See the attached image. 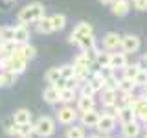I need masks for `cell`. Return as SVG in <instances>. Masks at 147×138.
Returning a JSON list of instances; mask_svg holds the SVG:
<instances>
[{
	"instance_id": "obj_1",
	"label": "cell",
	"mask_w": 147,
	"mask_h": 138,
	"mask_svg": "<svg viewBox=\"0 0 147 138\" xmlns=\"http://www.w3.org/2000/svg\"><path fill=\"white\" fill-rule=\"evenodd\" d=\"M42 17H44V6L39 4V2H35V4H30V6L22 7L17 15V20H18L20 26H28V24H31V22H37Z\"/></svg>"
},
{
	"instance_id": "obj_2",
	"label": "cell",
	"mask_w": 147,
	"mask_h": 138,
	"mask_svg": "<svg viewBox=\"0 0 147 138\" xmlns=\"http://www.w3.org/2000/svg\"><path fill=\"white\" fill-rule=\"evenodd\" d=\"M33 133L37 136H40V138L52 136L55 133V122L52 118H48V116H40L39 120H37V123L33 125Z\"/></svg>"
},
{
	"instance_id": "obj_3",
	"label": "cell",
	"mask_w": 147,
	"mask_h": 138,
	"mask_svg": "<svg viewBox=\"0 0 147 138\" xmlns=\"http://www.w3.org/2000/svg\"><path fill=\"white\" fill-rule=\"evenodd\" d=\"M26 57H24V53H22V50H20V46L17 48V52L13 53V55H9V68H7V72H13L15 76H18V74H22L26 70Z\"/></svg>"
},
{
	"instance_id": "obj_4",
	"label": "cell",
	"mask_w": 147,
	"mask_h": 138,
	"mask_svg": "<svg viewBox=\"0 0 147 138\" xmlns=\"http://www.w3.org/2000/svg\"><path fill=\"white\" fill-rule=\"evenodd\" d=\"M76 118H77V112L70 105H63V107L57 110V120L63 125H72V123L76 122Z\"/></svg>"
},
{
	"instance_id": "obj_5",
	"label": "cell",
	"mask_w": 147,
	"mask_h": 138,
	"mask_svg": "<svg viewBox=\"0 0 147 138\" xmlns=\"http://www.w3.org/2000/svg\"><path fill=\"white\" fill-rule=\"evenodd\" d=\"M140 48V39L136 35H125L121 37V52L123 53H134Z\"/></svg>"
},
{
	"instance_id": "obj_6",
	"label": "cell",
	"mask_w": 147,
	"mask_h": 138,
	"mask_svg": "<svg viewBox=\"0 0 147 138\" xmlns=\"http://www.w3.org/2000/svg\"><path fill=\"white\" fill-rule=\"evenodd\" d=\"M103 46H105V52H112L116 48H121V37L118 33H107L103 37Z\"/></svg>"
},
{
	"instance_id": "obj_7",
	"label": "cell",
	"mask_w": 147,
	"mask_h": 138,
	"mask_svg": "<svg viewBox=\"0 0 147 138\" xmlns=\"http://www.w3.org/2000/svg\"><path fill=\"white\" fill-rule=\"evenodd\" d=\"M140 133H142V127H140V123L136 122H129V123H123L121 125V135L123 138H136V136H140Z\"/></svg>"
},
{
	"instance_id": "obj_8",
	"label": "cell",
	"mask_w": 147,
	"mask_h": 138,
	"mask_svg": "<svg viewBox=\"0 0 147 138\" xmlns=\"http://www.w3.org/2000/svg\"><path fill=\"white\" fill-rule=\"evenodd\" d=\"M127 55L123 52H112L110 53V64L109 68L110 70H118V68H125L127 66Z\"/></svg>"
},
{
	"instance_id": "obj_9",
	"label": "cell",
	"mask_w": 147,
	"mask_h": 138,
	"mask_svg": "<svg viewBox=\"0 0 147 138\" xmlns=\"http://www.w3.org/2000/svg\"><path fill=\"white\" fill-rule=\"evenodd\" d=\"M42 99L46 101L48 105H57V103H61V92H59L55 87H46L44 92H42Z\"/></svg>"
},
{
	"instance_id": "obj_10",
	"label": "cell",
	"mask_w": 147,
	"mask_h": 138,
	"mask_svg": "<svg viewBox=\"0 0 147 138\" xmlns=\"http://www.w3.org/2000/svg\"><path fill=\"white\" fill-rule=\"evenodd\" d=\"M114 127H116V120L110 118V116H105V114H101L98 125H96V129H98L99 133H105V135L112 133V131H114Z\"/></svg>"
},
{
	"instance_id": "obj_11",
	"label": "cell",
	"mask_w": 147,
	"mask_h": 138,
	"mask_svg": "<svg viewBox=\"0 0 147 138\" xmlns=\"http://www.w3.org/2000/svg\"><path fill=\"white\" fill-rule=\"evenodd\" d=\"M99 118H101V114L94 109V110H90V112L81 114V123H83V127H96L98 122H99Z\"/></svg>"
},
{
	"instance_id": "obj_12",
	"label": "cell",
	"mask_w": 147,
	"mask_h": 138,
	"mask_svg": "<svg viewBox=\"0 0 147 138\" xmlns=\"http://www.w3.org/2000/svg\"><path fill=\"white\" fill-rule=\"evenodd\" d=\"M99 99L103 103V107H109V105H118V90H101L99 92Z\"/></svg>"
},
{
	"instance_id": "obj_13",
	"label": "cell",
	"mask_w": 147,
	"mask_h": 138,
	"mask_svg": "<svg viewBox=\"0 0 147 138\" xmlns=\"http://www.w3.org/2000/svg\"><path fill=\"white\" fill-rule=\"evenodd\" d=\"M136 120V114H134V109L131 105H125V107H119V114H118V122L123 123H129V122H134Z\"/></svg>"
},
{
	"instance_id": "obj_14",
	"label": "cell",
	"mask_w": 147,
	"mask_h": 138,
	"mask_svg": "<svg viewBox=\"0 0 147 138\" xmlns=\"http://www.w3.org/2000/svg\"><path fill=\"white\" fill-rule=\"evenodd\" d=\"M13 122L17 125H26V123H31V112L28 109H17L15 114H13Z\"/></svg>"
},
{
	"instance_id": "obj_15",
	"label": "cell",
	"mask_w": 147,
	"mask_h": 138,
	"mask_svg": "<svg viewBox=\"0 0 147 138\" xmlns=\"http://www.w3.org/2000/svg\"><path fill=\"white\" fill-rule=\"evenodd\" d=\"M129 9H131V4L125 2V0H118V2L110 4V11H112V15H118V17L127 15Z\"/></svg>"
},
{
	"instance_id": "obj_16",
	"label": "cell",
	"mask_w": 147,
	"mask_h": 138,
	"mask_svg": "<svg viewBox=\"0 0 147 138\" xmlns=\"http://www.w3.org/2000/svg\"><path fill=\"white\" fill-rule=\"evenodd\" d=\"M28 41H30V30L26 26L17 24L15 26V43L20 46V44H28Z\"/></svg>"
},
{
	"instance_id": "obj_17",
	"label": "cell",
	"mask_w": 147,
	"mask_h": 138,
	"mask_svg": "<svg viewBox=\"0 0 147 138\" xmlns=\"http://www.w3.org/2000/svg\"><path fill=\"white\" fill-rule=\"evenodd\" d=\"M132 109H134L136 118L142 120L144 123H147V103H144L140 98H136V101L132 103Z\"/></svg>"
},
{
	"instance_id": "obj_18",
	"label": "cell",
	"mask_w": 147,
	"mask_h": 138,
	"mask_svg": "<svg viewBox=\"0 0 147 138\" xmlns=\"http://www.w3.org/2000/svg\"><path fill=\"white\" fill-rule=\"evenodd\" d=\"M74 37H90L94 35V31H92V26L88 24V22H79V24H76V28H74Z\"/></svg>"
},
{
	"instance_id": "obj_19",
	"label": "cell",
	"mask_w": 147,
	"mask_h": 138,
	"mask_svg": "<svg viewBox=\"0 0 147 138\" xmlns=\"http://www.w3.org/2000/svg\"><path fill=\"white\" fill-rule=\"evenodd\" d=\"M88 83H90V87L94 89L96 92H101L105 89V77L101 76L99 72H96V74H92V76L88 77Z\"/></svg>"
},
{
	"instance_id": "obj_20",
	"label": "cell",
	"mask_w": 147,
	"mask_h": 138,
	"mask_svg": "<svg viewBox=\"0 0 147 138\" xmlns=\"http://www.w3.org/2000/svg\"><path fill=\"white\" fill-rule=\"evenodd\" d=\"M0 43H15V26L0 28Z\"/></svg>"
},
{
	"instance_id": "obj_21",
	"label": "cell",
	"mask_w": 147,
	"mask_h": 138,
	"mask_svg": "<svg viewBox=\"0 0 147 138\" xmlns=\"http://www.w3.org/2000/svg\"><path fill=\"white\" fill-rule=\"evenodd\" d=\"M136 89L134 81L132 79H127V77H119V85H118V92L121 94H132V90Z\"/></svg>"
},
{
	"instance_id": "obj_22",
	"label": "cell",
	"mask_w": 147,
	"mask_h": 138,
	"mask_svg": "<svg viewBox=\"0 0 147 138\" xmlns=\"http://www.w3.org/2000/svg\"><path fill=\"white\" fill-rule=\"evenodd\" d=\"M37 30L40 31V33H50V31H53V26H52V17H42L37 20Z\"/></svg>"
},
{
	"instance_id": "obj_23",
	"label": "cell",
	"mask_w": 147,
	"mask_h": 138,
	"mask_svg": "<svg viewBox=\"0 0 147 138\" xmlns=\"http://www.w3.org/2000/svg\"><path fill=\"white\" fill-rule=\"evenodd\" d=\"M77 110L81 114L94 110V98H79V101H77Z\"/></svg>"
},
{
	"instance_id": "obj_24",
	"label": "cell",
	"mask_w": 147,
	"mask_h": 138,
	"mask_svg": "<svg viewBox=\"0 0 147 138\" xmlns=\"http://www.w3.org/2000/svg\"><path fill=\"white\" fill-rule=\"evenodd\" d=\"M142 70V66H140V64H138V63H129L127 64V66L125 68H123V77H127V79H132V81H134V77L138 76V72H140Z\"/></svg>"
},
{
	"instance_id": "obj_25",
	"label": "cell",
	"mask_w": 147,
	"mask_h": 138,
	"mask_svg": "<svg viewBox=\"0 0 147 138\" xmlns=\"http://www.w3.org/2000/svg\"><path fill=\"white\" fill-rule=\"evenodd\" d=\"M61 79H63V77H61V72H59V68H50V70L46 72V81H48L52 87L57 85Z\"/></svg>"
},
{
	"instance_id": "obj_26",
	"label": "cell",
	"mask_w": 147,
	"mask_h": 138,
	"mask_svg": "<svg viewBox=\"0 0 147 138\" xmlns=\"http://www.w3.org/2000/svg\"><path fill=\"white\" fill-rule=\"evenodd\" d=\"M52 26H53V31L63 30V28L66 26V18H64V15H61V13L52 15Z\"/></svg>"
},
{
	"instance_id": "obj_27",
	"label": "cell",
	"mask_w": 147,
	"mask_h": 138,
	"mask_svg": "<svg viewBox=\"0 0 147 138\" xmlns=\"http://www.w3.org/2000/svg\"><path fill=\"white\" fill-rule=\"evenodd\" d=\"M83 57H85L86 59V61H88L90 64L92 63H96V61H98V55H99V50L98 48H96V46H92V48H88V50H83Z\"/></svg>"
},
{
	"instance_id": "obj_28",
	"label": "cell",
	"mask_w": 147,
	"mask_h": 138,
	"mask_svg": "<svg viewBox=\"0 0 147 138\" xmlns=\"http://www.w3.org/2000/svg\"><path fill=\"white\" fill-rule=\"evenodd\" d=\"M66 138H86L85 129H83V127H77V125L68 127V131H66Z\"/></svg>"
},
{
	"instance_id": "obj_29",
	"label": "cell",
	"mask_w": 147,
	"mask_h": 138,
	"mask_svg": "<svg viewBox=\"0 0 147 138\" xmlns=\"http://www.w3.org/2000/svg\"><path fill=\"white\" fill-rule=\"evenodd\" d=\"M59 72H61V77H63V79H72V77H76L74 64H63V66H59Z\"/></svg>"
},
{
	"instance_id": "obj_30",
	"label": "cell",
	"mask_w": 147,
	"mask_h": 138,
	"mask_svg": "<svg viewBox=\"0 0 147 138\" xmlns=\"http://www.w3.org/2000/svg\"><path fill=\"white\" fill-rule=\"evenodd\" d=\"M77 39V46L83 50H88L92 48V46H96L94 44V35H90V37H76Z\"/></svg>"
},
{
	"instance_id": "obj_31",
	"label": "cell",
	"mask_w": 147,
	"mask_h": 138,
	"mask_svg": "<svg viewBox=\"0 0 147 138\" xmlns=\"http://www.w3.org/2000/svg\"><path fill=\"white\" fill-rule=\"evenodd\" d=\"M79 94H81V98H94V96H96V90L92 89V87H90V83L86 81V83H83V85H81Z\"/></svg>"
},
{
	"instance_id": "obj_32",
	"label": "cell",
	"mask_w": 147,
	"mask_h": 138,
	"mask_svg": "<svg viewBox=\"0 0 147 138\" xmlns=\"http://www.w3.org/2000/svg\"><path fill=\"white\" fill-rule=\"evenodd\" d=\"M134 85L136 87H142V89H145V87H147V70H145V68H142V70L138 72V76L134 77Z\"/></svg>"
},
{
	"instance_id": "obj_33",
	"label": "cell",
	"mask_w": 147,
	"mask_h": 138,
	"mask_svg": "<svg viewBox=\"0 0 147 138\" xmlns=\"http://www.w3.org/2000/svg\"><path fill=\"white\" fill-rule=\"evenodd\" d=\"M74 99H76V90H72V89H63L61 90V101L63 103H72Z\"/></svg>"
},
{
	"instance_id": "obj_34",
	"label": "cell",
	"mask_w": 147,
	"mask_h": 138,
	"mask_svg": "<svg viewBox=\"0 0 147 138\" xmlns=\"http://www.w3.org/2000/svg\"><path fill=\"white\" fill-rule=\"evenodd\" d=\"M99 64V68H109V64H110V53L109 52H99L98 55V61H96Z\"/></svg>"
},
{
	"instance_id": "obj_35",
	"label": "cell",
	"mask_w": 147,
	"mask_h": 138,
	"mask_svg": "<svg viewBox=\"0 0 147 138\" xmlns=\"http://www.w3.org/2000/svg\"><path fill=\"white\" fill-rule=\"evenodd\" d=\"M103 114H105V116H110V118H114V120H116V122H118V114H119V105H109V107H105Z\"/></svg>"
},
{
	"instance_id": "obj_36",
	"label": "cell",
	"mask_w": 147,
	"mask_h": 138,
	"mask_svg": "<svg viewBox=\"0 0 147 138\" xmlns=\"http://www.w3.org/2000/svg\"><path fill=\"white\" fill-rule=\"evenodd\" d=\"M20 50H22V53H24L26 61H30V59L35 57V48L31 44H20Z\"/></svg>"
},
{
	"instance_id": "obj_37",
	"label": "cell",
	"mask_w": 147,
	"mask_h": 138,
	"mask_svg": "<svg viewBox=\"0 0 147 138\" xmlns=\"http://www.w3.org/2000/svg\"><path fill=\"white\" fill-rule=\"evenodd\" d=\"M33 133V125L31 123H26V125H18V138H26Z\"/></svg>"
},
{
	"instance_id": "obj_38",
	"label": "cell",
	"mask_w": 147,
	"mask_h": 138,
	"mask_svg": "<svg viewBox=\"0 0 147 138\" xmlns=\"http://www.w3.org/2000/svg\"><path fill=\"white\" fill-rule=\"evenodd\" d=\"M2 77H4V87H11L17 79V76L13 72H2Z\"/></svg>"
},
{
	"instance_id": "obj_39",
	"label": "cell",
	"mask_w": 147,
	"mask_h": 138,
	"mask_svg": "<svg viewBox=\"0 0 147 138\" xmlns=\"http://www.w3.org/2000/svg\"><path fill=\"white\" fill-rule=\"evenodd\" d=\"M132 7L138 9V11H145L147 9V0H136V2L132 4Z\"/></svg>"
},
{
	"instance_id": "obj_40",
	"label": "cell",
	"mask_w": 147,
	"mask_h": 138,
	"mask_svg": "<svg viewBox=\"0 0 147 138\" xmlns=\"http://www.w3.org/2000/svg\"><path fill=\"white\" fill-rule=\"evenodd\" d=\"M79 85L77 83V79L76 77H72V79H66V89H72V90H76V87Z\"/></svg>"
},
{
	"instance_id": "obj_41",
	"label": "cell",
	"mask_w": 147,
	"mask_h": 138,
	"mask_svg": "<svg viewBox=\"0 0 147 138\" xmlns=\"http://www.w3.org/2000/svg\"><path fill=\"white\" fill-rule=\"evenodd\" d=\"M138 98L144 101V103H147V87H145V89H142V94L138 96Z\"/></svg>"
},
{
	"instance_id": "obj_42",
	"label": "cell",
	"mask_w": 147,
	"mask_h": 138,
	"mask_svg": "<svg viewBox=\"0 0 147 138\" xmlns=\"http://www.w3.org/2000/svg\"><path fill=\"white\" fill-rule=\"evenodd\" d=\"M142 63H144V66H145V70H147V53L142 57Z\"/></svg>"
},
{
	"instance_id": "obj_43",
	"label": "cell",
	"mask_w": 147,
	"mask_h": 138,
	"mask_svg": "<svg viewBox=\"0 0 147 138\" xmlns=\"http://www.w3.org/2000/svg\"><path fill=\"white\" fill-rule=\"evenodd\" d=\"M0 87H4V77H2V74H0Z\"/></svg>"
},
{
	"instance_id": "obj_44",
	"label": "cell",
	"mask_w": 147,
	"mask_h": 138,
	"mask_svg": "<svg viewBox=\"0 0 147 138\" xmlns=\"http://www.w3.org/2000/svg\"><path fill=\"white\" fill-rule=\"evenodd\" d=\"M144 138H147V129H145V131H144Z\"/></svg>"
},
{
	"instance_id": "obj_45",
	"label": "cell",
	"mask_w": 147,
	"mask_h": 138,
	"mask_svg": "<svg viewBox=\"0 0 147 138\" xmlns=\"http://www.w3.org/2000/svg\"><path fill=\"white\" fill-rule=\"evenodd\" d=\"M90 138H101V136H98V135H94V136H90Z\"/></svg>"
},
{
	"instance_id": "obj_46",
	"label": "cell",
	"mask_w": 147,
	"mask_h": 138,
	"mask_svg": "<svg viewBox=\"0 0 147 138\" xmlns=\"http://www.w3.org/2000/svg\"><path fill=\"white\" fill-rule=\"evenodd\" d=\"M26 138H30V136H26Z\"/></svg>"
}]
</instances>
